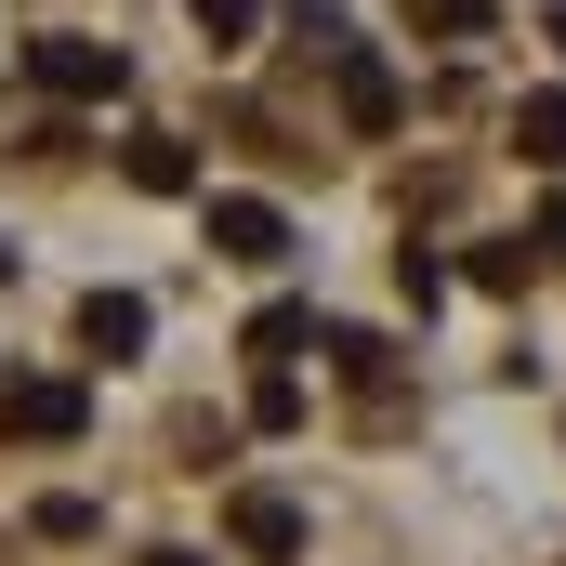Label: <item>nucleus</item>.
Listing matches in <instances>:
<instances>
[{
    "mask_svg": "<svg viewBox=\"0 0 566 566\" xmlns=\"http://www.w3.org/2000/svg\"><path fill=\"white\" fill-rule=\"evenodd\" d=\"M0 434H13V448H80V434H93V396H80L66 369H13V382H0Z\"/></svg>",
    "mask_w": 566,
    "mask_h": 566,
    "instance_id": "obj_1",
    "label": "nucleus"
},
{
    "mask_svg": "<svg viewBox=\"0 0 566 566\" xmlns=\"http://www.w3.org/2000/svg\"><path fill=\"white\" fill-rule=\"evenodd\" d=\"M27 80H40L53 106H106V93H119L133 66H119V40H80V27H40V40H27Z\"/></svg>",
    "mask_w": 566,
    "mask_h": 566,
    "instance_id": "obj_2",
    "label": "nucleus"
},
{
    "mask_svg": "<svg viewBox=\"0 0 566 566\" xmlns=\"http://www.w3.org/2000/svg\"><path fill=\"white\" fill-rule=\"evenodd\" d=\"M316 53H329V93H343V133H396V106H409V93L382 80V53H369L356 27H329Z\"/></svg>",
    "mask_w": 566,
    "mask_h": 566,
    "instance_id": "obj_3",
    "label": "nucleus"
},
{
    "mask_svg": "<svg viewBox=\"0 0 566 566\" xmlns=\"http://www.w3.org/2000/svg\"><path fill=\"white\" fill-rule=\"evenodd\" d=\"M211 251L224 264H290V211L277 198H211Z\"/></svg>",
    "mask_w": 566,
    "mask_h": 566,
    "instance_id": "obj_4",
    "label": "nucleus"
},
{
    "mask_svg": "<svg viewBox=\"0 0 566 566\" xmlns=\"http://www.w3.org/2000/svg\"><path fill=\"white\" fill-rule=\"evenodd\" d=\"M224 541L264 554V566H290V554H303V514H290L277 488H238V501H224Z\"/></svg>",
    "mask_w": 566,
    "mask_h": 566,
    "instance_id": "obj_5",
    "label": "nucleus"
},
{
    "mask_svg": "<svg viewBox=\"0 0 566 566\" xmlns=\"http://www.w3.org/2000/svg\"><path fill=\"white\" fill-rule=\"evenodd\" d=\"M119 171H133L145 198H198V145H185V133H133V145H119Z\"/></svg>",
    "mask_w": 566,
    "mask_h": 566,
    "instance_id": "obj_6",
    "label": "nucleus"
},
{
    "mask_svg": "<svg viewBox=\"0 0 566 566\" xmlns=\"http://www.w3.org/2000/svg\"><path fill=\"white\" fill-rule=\"evenodd\" d=\"M80 343H93L106 369H119V356H145V290H93V303H80Z\"/></svg>",
    "mask_w": 566,
    "mask_h": 566,
    "instance_id": "obj_7",
    "label": "nucleus"
},
{
    "mask_svg": "<svg viewBox=\"0 0 566 566\" xmlns=\"http://www.w3.org/2000/svg\"><path fill=\"white\" fill-rule=\"evenodd\" d=\"M461 277L488 290V303H527V277H541V251H527V238H488V251H474Z\"/></svg>",
    "mask_w": 566,
    "mask_h": 566,
    "instance_id": "obj_8",
    "label": "nucleus"
},
{
    "mask_svg": "<svg viewBox=\"0 0 566 566\" xmlns=\"http://www.w3.org/2000/svg\"><path fill=\"white\" fill-rule=\"evenodd\" d=\"M514 158L566 171V93H527V106H514Z\"/></svg>",
    "mask_w": 566,
    "mask_h": 566,
    "instance_id": "obj_9",
    "label": "nucleus"
},
{
    "mask_svg": "<svg viewBox=\"0 0 566 566\" xmlns=\"http://www.w3.org/2000/svg\"><path fill=\"white\" fill-rule=\"evenodd\" d=\"M329 369H343L356 396H382V382H396V343H382V329H329Z\"/></svg>",
    "mask_w": 566,
    "mask_h": 566,
    "instance_id": "obj_10",
    "label": "nucleus"
},
{
    "mask_svg": "<svg viewBox=\"0 0 566 566\" xmlns=\"http://www.w3.org/2000/svg\"><path fill=\"white\" fill-rule=\"evenodd\" d=\"M303 343H316V303H264V316H251V356H264V369H290Z\"/></svg>",
    "mask_w": 566,
    "mask_h": 566,
    "instance_id": "obj_11",
    "label": "nucleus"
},
{
    "mask_svg": "<svg viewBox=\"0 0 566 566\" xmlns=\"http://www.w3.org/2000/svg\"><path fill=\"white\" fill-rule=\"evenodd\" d=\"M185 27H198L211 53H251V27H264V0H185Z\"/></svg>",
    "mask_w": 566,
    "mask_h": 566,
    "instance_id": "obj_12",
    "label": "nucleus"
},
{
    "mask_svg": "<svg viewBox=\"0 0 566 566\" xmlns=\"http://www.w3.org/2000/svg\"><path fill=\"white\" fill-rule=\"evenodd\" d=\"M488 13H501V0H409L422 40H488Z\"/></svg>",
    "mask_w": 566,
    "mask_h": 566,
    "instance_id": "obj_13",
    "label": "nucleus"
},
{
    "mask_svg": "<svg viewBox=\"0 0 566 566\" xmlns=\"http://www.w3.org/2000/svg\"><path fill=\"white\" fill-rule=\"evenodd\" d=\"M251 422H264V434L303 422V382H290V369H264V382H251Z\"/></svg>",
    "mask_w": 566,
    "mask_h": 566,
    "instance_id": "obj_14",
    "label": "nucleus"
},
{
    "mask_svg": "<svg viewBox=\"0 0 566 566\" xmlns=\"http://www.w3.org/2000/svg\"><path fill=\"white\" fill-rule=\"evenodd\" d=\"M396 290H409V303L434 316V303H448V264H434V251H396Z\"/></svg>",
    "mask_w": 566,
    "mask_h": 566,
    "instance_id": "obj_15",
    "label": "nucleus"
},
{
    "mask_svg": "<svg viewBox=\"0 0 566 566\" xmlns=\"http://www.w3.org/2000/svg\"><path fill=\"white\" fill-rule=\"evenodd\" d=\"M541 251H554V264H566V211H541Z\"/></svg>",
    "mask_w": 566,
    "mask_h": 566,
    "instance_id": "obj_16",
    "label": "nucleus"
},
{
    "mask_svg": "<svg viewBox=\"0 0 566 566\" xmlns=\"http://www.w3.org/2000/svg\"><path fill=\"white\" fill-rule=\"evenodd\" d=\"M541 40H554V66H566V0H554V13H541Z\"/></svg>",
    "mask_w": 566,
    "mask_h": 566,
    "instance_id": "obj_17",
    "label": "nucleus"
},
{
    "mask_svg": "<svg viewBox=\"0 0 566 566\" xmlns=\"http://www.w3.org/2000/svg\"><path fill=\"white\" fill-rule=\"evenodd\" d=\"M145 566H211V554H145Z\"/></svg>",
    "mask_w": 566,
    "mask_h": 566,
    "instance_id": "obj_18",
    "label": "nucleus"
}]
</instances>
